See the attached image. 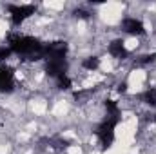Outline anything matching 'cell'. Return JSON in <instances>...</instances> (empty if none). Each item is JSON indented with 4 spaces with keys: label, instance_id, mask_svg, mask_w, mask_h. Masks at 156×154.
<instances>
[{
    "label": "cell",
    "instance_id": "6da1fadb",
    "mask_svg": "<svg viewBox=\"0 0 156 154\" xmlns=\"http://www.w3.org/2000/svg\"><path fill=\"white\" fill-rule=\"evenodd\" d=\"M7 44H9V49L15 53V54H29V56H35V60H42V47L44 44L35 37H27V35H18V33H11L7 37Z\"/></svg>",
    "mask_w": 156,
    "mask_h": 154
},
{
    "label": "cell",
    "instance_id": "7a4b0ae2",
    "mask_svg": "<svg viewBox=\"0 0 156 154\" xmlns=\"http://www.w3.org/2000/svg\"><path fill=\"white\" fill-rule=\"evenodd\" d=\"M120 121H122V116H107L96 127L94 132H96V136H98L100 145H102L104 151H107L113 145V142H115V129H116V125Z\"/></svg>",
    "mask_w": 156,
    "mask_h": 154
},
{
    "label": "cell",
    "instance_id": "3957f363",
    "mask_svg": "<svg viewBox=\"0 0 156 154\" xmlns=\"http://www.w3.org/2000/svg\"><path fill=\"white\" fill-rule=\"evenodd\" d=\"M7 11L11 15L13 26H22L31 15L37 13V5H33V4H27V5H13V4H9L7 5Z\"/></svg>",
    "mask_w": 156,
    "mask_h": 154
},
{
    "label": "cell",
    "instance_id": "277c9868",
    "mask_svg": "<svg viewBox=\"0 0 156 154\" xmlns=\"http://www.w3.org/2000/svg\"><path fill=\"white\" fill-rule=\"evenodd\" d=\"M67 54V44L66 42H53L44 44L42 47V58L45 60H62Z\"/></svg>",
    "mask_w": 156,
    "mask_h": 154
},
{
    "label": "cell",
    "instance_id": "5b68a950",
    "mask_svg": "<svg viewBox=\"0 0 156 154\" xmlns=\"http://www.w3.org/2000/svg\"><path fill=\"white\" fill-rule=\"evenodd\" d=\"M122 29L129 35H134V37H140V35H145V27L142 24V20L134 18V16H127L122 20Z\"/></svg>",
    "mask_w": 156,
    "mask_h": 154
},
{
    "label": "cell",
    "instance_id": "8992f818",
    "mask_svg": "<svg viewBox=\"0 0 156 154\" xmlns=\"http://www.w3.org/2000/svg\"><path fill=\"white\" fill-rule=\"evenodd\" d=\"M15 80H13V69L7 65H0V93H13Z\"/></svg>",
    "mask_w": 156,
    "mask_h": 154
},
{
    "label": "cell",
    "instance_id": "52a82bcc",
    "mask_svg": "<svg viewBox=\"0 0 156 154\" xmlns=\"http://www.w3.org/2000/svg\"><path fill=\"white\" fill-rule=\"evenodd\" d=\"M45 73L53 78H58V76H62V75H66L67 73V62H66V58H62V60H47Z\"/></svg>",
    "mask_w": 156,
    "mask_h": 154
},
{
    "label": "cell",
    "instance_id": "ba28073f",
    "mask_svg": "<svg viewBox=\"0 0 156 154\" xmlns=\"http://www.w3.org/2000/svg\"><path fill=\"white\" fill-rule=\"evenodd\" d=\"M107 51H109V54L111 56H115V58H127L129 56V53H127V49H125V45H123V40H113L111 44H109V47H107Z\"/></svg>",
    "mask_w": 156,
    "mask_h": 154
},
{
    "label": "cell",
    "instance_id": "9c48e42d",
    "mask_svg": "<svg viewBox=\"0 0 156 154\" xmlns=\"http://www.w3.org/2000/svg\"><path fill=\"white\" fill-rule=\"evenodd\" d=\"M140 100L144 102V103H147L149 107H154L156 109V89H147V91H144L142 94H140Z\"/></svg>",
    "mask_w": 156,
    "mask_h": 154
},
{
    "label": "cell",
    "instance_id": "30bf717a",
    "mask_svg": "<svg viewBox=\"0 0 156 154\" xmlns=\"http://www.w3.org/2000/svg\"><path fill=\"white\" fill-rule=\"evenodd\" d=\"M82 67L87 69V71H96V69L100 67V58H96V56H89V58H85V60L82 62Z\"/></svg>",
    "mask_w": 156,
    "mask_h": 154
},
{
    "label": "cell",
    "instance_id": "8fae6325",
    "mask_svg": "<svg viewBox=\"0 0 156 154\" xmlns=\"http://www.w3.org/2000/svg\"><path fill=\"white\" fill-rule=\"evenodd\" d=\"M105 111H107V116H120V109H118V103L115 100H105Z\"/></svg>",
    "mask_w": 156,
    "mask_h": 154
},
{
    "label": "cell",
    "instance_id": "7c38bea8",
    "mask_svg": "<svg viewBox=\"0 0 156 154\" xmlns=\"http://www.w3.org/2000/svg\"><path fill=\"white\" fill-rule=\"evenodd\" d=\"M56 85H58V89H64V91H67V89H71L73 82H71V78L67 76V75H62V76L56 78Z\"/></svg>",
    "mask_w": 156,
    "mask_h": 154
},
{
    "label": "cell",
    "instance_id": "4fadbf2b",
    "mask_svg": "<svg viewBox=\"0 0 156 154\" xmlns=\"http://www.w3.org/2000/svg\"><path fill=\"white\" fill-rule=\"evenodd\" d=\"M11 54H13V51L9 49V45H7V47H5V45H2V47H0V62L7 60V58H9Z\"/></svg>",
    "mask_w": 156,
    "mask_h": 154
},
{
    "label": "cell",
    "instance_id": "5bb4252c",
    "mask_svg": "<svg viewBox=\"0 0 156 154\" xmlns=\"http://www.w3.org/2000/svg\"><path fill=\"white\" fill-rule=\"evenodd\" d=\"M154 60H156V53H153V54H145V56H142V58H140L138 62L145 65V64H153Z\"/></svg>",
    "mask_w": 156,
    "mask_h": 154
},
{
    "label": "cell",
    "instance_id": "9a60e30c",
    "mask_svg": "<svg viewBox=\"0 0 156 154\" xmlns=\"http://www.w3.org/2000/svg\"><path fill=\"white\" fill-rule=\"evenodd\" d=\"M75 16H78V18H89V13L83 11V9H76L75 11Z\"/></svg>",
    "mask_w": 156,
    "mask_h": 154
},
{
    "label": "cell",
    "instance_id": "2e32d148",
    "mask_svg": "<svg viewBox=\"0 0 156 154\" xmlns=\"http://www.w3.org/2000/svg\"><path fill=\"white\" fill-rule=\"evenodd\" d=\"M125 91H127V83L123 82V83H120V85H118V93L122 94V93H125Z\"/></svg>",
    "mask_w": 156,
    "mask_h": 154
}]
</instances>
